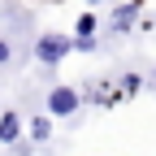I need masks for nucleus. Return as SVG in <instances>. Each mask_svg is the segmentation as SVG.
Returning a JSON list of instances; mask_svg holds the SVG:
<instances>
[{
	"instance_id": "3",
	"label": "nucleus",
	"mask_w": 156,
	"mask_h": 156,
	"mask_svg": "<svg viewBox=\"0 0 156 156\" xmlns=\"http://www.w3.org/2000/svg\"><path fill=\"white\" fill-rule=\"evenodd\" d=\"M0 139H5V143L17 139V117H13V113H5V122H0Z\"/></svg>"
},
{
	"instance_id": "5",
	"label": "nucleus",
	"mask_w": 156,
	"mask_h": 156,
	"mask_svg": "<svg viewBox=\"0 0 156 156\" xmlns=\"http://www.w3.org/2000/svg\"><path fill=\"white\" fill-rule=\"evenodd\" d=\"M5 61H9V44L0 39V65H5Z\"/></svg>"
},
{
	"instance_id": "2",
	"label": "nucleus",
	"mask_w": 156,
	"mask_h": 156,
	"mask_svg": "<svg viewBox=\"0 0 156 156\" xmlns=\"http://www.w3.org/2000/svg\"><path fill=\"white\" fill-rule=\"evenodd\" d=\"M78 108V91L74 87H56L52 95H48V113H56V117H69Z\"/></svg>"
},
{
	"instance_id": "4",
	"label": "nucleus",
	"mask_w": 156,
	"mask_h": 156,
	"mask_svg": "<svg viewBox=\"0 0 156 156\" xmlns=\"http://www.w3.org/2000/svg\"><path fill=\"white\" fill-rule=\"evenodd\" d=\"M30 134H35V139H48V122H44V117H35V126H30Z\"/></svg>"
},
{
	"instance_id": "1",
	"label": "nucleus",
	"mask_w": 156,
	"mask_h": 156,
	"mask_svg": "<svg viewBox=\"0 0 156 156\" xmlns=\"http://www.w3.org/2000/svg\"><path fill=\"white\" fill-rule=\"evenodd\" d=\"M69 48H74V44H69L65 35H44V39L35 44V56H39L44 65H56V61H61V56H65Z\"/></svg>"
}]
</instances>
